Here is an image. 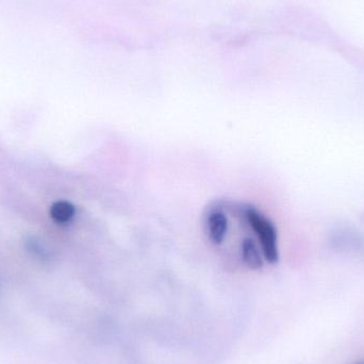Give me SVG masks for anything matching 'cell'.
I'll return each mask as SVG.
<instances>
[{
	"mask_svg": "<svg viewBox=\"0 0 364 364\" xmlns=\"http://www.w3.org/2000/svg\"><path fill=\"white\" fill-rule=\"evenodd\" d=\"M246 223L252 228L259 241L263 257L267 262L275 264L279 260L278 235L275 225L260 210L246 205L244 212Z\"/></svg>",
	"mask_w": 364,
	"mask_h": 364,
	"instance_id": "cell-1",
	"label": "cell"
},
{
	"mask_svg": "<svg viewBox=\"0 0 364 364\" xmlns=\"http://www.w3.org/2000/svg\"><path fill=\"white\" fill-rule=\"evenodd\" d=\"M205 227L210 241L216 246L223 244L228 233L229 220L222 205H218L216 203L215 207L208 208Z\"/></svg>",
	"mask_w": 364,
	"mask_h": 364,
	"instance_id": "cell-2",
	"label": "cell"
},
{
	"mask_svg": "<svg viewBox=\"0 0 364 364\" xmlns=\"http://www.w3.org/2000/svg\"><path fill=\"white\" fill-rule=\"evenodd\" d=\"M239 255L242 262L248 269L258 271L264 265V257L259 244L252 237H244L240 242Z\"/></svg>",
	"mask_w": 364,
	"mask_h": 364,
	"instance_id": "cell-3",
	"label": "cell"
},
{
	"mask_svg": "<svg viewBox=\"0 0 364 364\" xmlns=\"http://www.w3.org/2000/svg\"><path fill=\"white\" fill-rule=\"evenodd\" d=\"M76 214V207L68 200L55 201L49 209V216L57 224L64 225L70 223Z\"/></svg>",
	"mask_w": 364,
	"mask_h": 364,
	"instance_id": "cell-4",
	"label": "cell"
},
{
	"mask_svg": "<svg viewBox=\"0 0 364 364\" xmlns=\"http://www.w3.org/2000/svg\"><path fill=\"white\" fill-rule=\"evenodd\" d=\"M25 247L27 252H30L32 256H36L41 259L48 258V252L45 250L44 246L41 244V242L34 239V237H28L26 240Z\"/></svg>",
	"mask_w": 364,
	"mask_h": 364,
	"instance_id": "cell-5",
	"label": "cell"
},
{
	"mask_svg": "<svg viewBox=\"0 0 364 364\" xmlns=\"http://www.w3.org/2000/svg\"><path fill=\"white\" fill-rule=\"evenodd\" d=\"M359 364H364V363H359Z\"/></svg>",
	"mask_w": 364,
	"mask_h": 364,
	"instance_id": "cell-6",
	"label": "cell"
}]
</instances>
